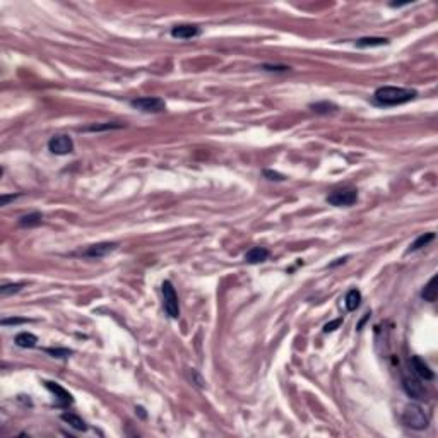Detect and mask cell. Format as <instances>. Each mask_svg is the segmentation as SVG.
Wrapping results in <instances>:
<instances>
[{
  "label": "cell",
  "mask_w": 438,
  "mask_h": 438,
  "mask_svg": "<svg viewBox=\"0 0 438 438\" xmlns=\"http://www.w3.org/2000/svg\"><path fill=\"white\" fill-rule=\"evenodd\" d=\"M161 293H163V307L164 312L168 313L171 319H178L180 317V303H178V294L169 281H164L161 284Z\"/></svg>",
  "instance_id": "3"
},
{
  "label": "cell",
  "mask_w": 438,
  "mask_h": 438,
  "mask_svg": "<svg viewBox=\"0 0 438 438\" xmlns=\"http://www.w3.org/2000/svg\"><path fill=\"white\" fill-rule=\"evenodd\" d=\"M344 305H346V310L347 312H354L360 308L361 305V291L360 289H349L344 298Z\"/></svg>",
  "instance_id": "13"
},
{
  "label": "cell",
  "mask_w": 438,
  "mask_h": 438,
  "mask_svg": "<svg viewBox=\"0 0 438 438\" xmlns=\"http://www.w3.org/2000/svg\"><path fill=\"white\" fill-rule=\"evenodd\" d=\"M45 353L52 354L54 358H69L70 354H72V351L65 349V347H47V349H45Z\"/></svg>",
  "instance_id": "21"
},
{
  "label": "cell",
  "mask_w": 438,
  "mask_h": 438,
  "mask_svg": "<svg viewBox=\"0 0 438 438\" xmlns=\"http://www.w3.org/2000/svg\"><path fill=\"white\" fill-rule=\"evenodd\" d=\"M14 342H16V346L19 347H35L38 342V337L35 334H31V332H21V334L16 335Z\"/></svg>",
  "instance_id": "17"
},
{
  "label": "cell",
  "mask_w": 438,
  "mask_h": 438,
  "mask_svg": "<svg viewBox=\"0 0 438 438\" xmlns=\"http://www.w3.org/2000/svg\"><path fill=\"white\" fill-rule=\"evenodd\" d=\"M264 70H269V72H286V70H289L288 65H269V63H266V65H262Z\"/></svg>",
  "instance_id": "25"
},
{
  "label": "cell",
  "mask_w": 438,
  "mask_h": 438,
  "mask_svg": "<svg viewBox=\"0 0 438 438\" xmlns=\"http://www.w3.org/2000/svg\"><path fill=\"white\" fill-rule=\"evenodd\" d=\"M326 201L334 207H349L358 201V192L354 188H337L327 195Z\"/></svg>",
  "instance_id": "4"
},
{
  "label": "cell",
  "mask_w": 438,
  "mask_h": 438,
  "mask_svg": "<svg viewBox=\"0 0 438 438\" xmlns=\"http://www.w3.org/2000/svg\"><path fill=\"white\" fill-rule=\"evenodd\" d=\"M111 130V128H122V125H116V123H105V125H93L88 127L86 130L88 132H100V130Z\"/></svg>",
  "instance_id": "24"
},
{
  "label": "cell",
  "mask_w": 438,
  "mask_h": 438,
  "mask_svg": "<svg viewBox=\"0 0 438 438\" xmlns=\"http://www.w3.org/2000/svg\"><path fill=\"white\" fill-rule=\"evenodd\" d=\"M310 110L319 115H328V113H335L337 111V107L334 103H328V101H320V103H312Z\"/></svg>",
  "instance_id": "19"
},
{
  "label": "cell",
  "mask_w": 438,
  "mask_h": 438,
  "mask_svg": "<svg viewBox=\"0 0 438 438\" xmlns=\"http://www.w3.org/2000/svg\"><path fill=\"white\" fill-rule=\"evenodd\" d=\"M17 197H21V194H12V195L2 194V197H0V204H2V206H7L10 201H16Z\"/></svg>",
  "instance_id": "28"
},
{
  "label": "cell",
  "mask_w": 438,
  "mask_h": 438,
  "mask_svg": "<svg viewBox=\"0 0 438 438\" xmlns=\"http://www.w3.org/2000/svg\"><path fill=\"white\" fill-rule=\"evenodd\" d=\"M22 282H16V284H3L2 288H0V296H9V294H14V293H19L22 289Z\"/></svg>",
  "instance_id": "22"
},
{
  "label": "cell",
  "mask_w": 438,
  "mask_h": 438,
  "mask_svg": "<svg viewBox=\"0 0 438 438\" xmlns=\"http://www.w3.org/2000/svg\"><path fill=\"white\" fill-rule=\"evenodd\" d=\"M201 35V28L195 24H178L171 29V36L178 40H192Z\"/></svg>",
  "instance_id": "11"
},
{
  "label": "cell",
  "mask_w": 438,
  "mask_h": 438,
  "mask_svg": "<svg viewBox=\"0 0 438 438\" xmlns=\"http://www.w3.org/2000/svg\"><path fill=\"white\" fill-rule=\"evenodd\" d=\"M130 107L139 110L142 113H163L166 110L164 100L156 96H144V98H135L130 101Z\"/></svg>",
  "instance_id": "5"
},
{
  "label": "cell",
  "mask_w": 438,
  "mask_h": 438,
  "mask_svg": "<svg viewBox=\"0 0 438 438\" xmlns=\"http://www.w3.org/2000/svg\"><path fill=\"white\" fill-rule=\"evenodd\" d=\"M62 421H65L67 425L72 426L74 430H79V432H86V430H88V425H86V421L82 420L81 416L74 414V413H63L62 414Z\"/></svg>",
  "instance_id": "14"
},
{
  "label": "cell",
  "mask_w": 438,
  "mask_h": 438,
  "mask_svg": "<svg viewBox=\"0 0 438 438\" xmlns=\"http://www.w3.org/2000/svg\"><path fill=\"white\" fill-rule=\"evenodd\" d=\"M269 257V250L264 247H252L250 250L245 254V262L248 264H260L264 260H267Z\"/></svg>",
  "instance_id": "12"
},
{
  "label": "cell",
  "mask_w": 438,
  "mask_h": 438,
  "mask_svg": "<svg viewBox=\"0 0 438 438\" xmlns=\"http://www.w3.org/2000/svg\"><path fill=\"white\" fill-rule=\"evenodd\" d=\"M264 176H266L267 180H271V182H284L286 176L281 175V173L277 171H273V169H264Z\"/></svg>",
  "instance_id": "23"
},
{
  "label": "cell",
  "mask_w": 438,
  "mask_h": 438,
  "mask_svg": "<svg viewBox=\"0 0 438 438\" xmlns=\"http://www.w3.org/2000/svg\"><path fill=\"white\" fill-rule=\"evenodd\" d=\"M341 324H342V319H335V320H332V322L326 324V327H324V332H334L335 328L341 326Z\"/></svg>",
  "instance_id": "27"
},
{
  "label": "cell",
  "mask_w": 438,
  "mask_h": 438,
  "mask_svg": "<svg viewBox=\"0 0 438 438\" xmlns=\"http://www.w3.org/2000/svg\"><path fill=\"white\" fill-rule=\"evenodd\" d=\"M118 247L116 243H110V241H105V243H96L88 247V250L82 252L84 257H89V259H101V257L108 255L110 252H113L115 248Z\"/></svg>",
  "instance_id": "10"
},
{
  "label": "cell",
  "mask_w": 438,
  "mask_h": 438,
  "mask_svg": "<svg viewBox=\"0 0 438 438\" xmlns=\"http://www.w3.org/2000/svg\"><path fill=\"white\" fill-rule=\"evenodd\" d=\"M418 96L416 89L395 88V86H382L373 93V103L379 107H399L407 101H413Z\"/></svg>",
  "instance_id": "1"
},
{
  "label": "cell",
  "mask_w": 438,
  "mask_h": 438,
  "mask_svg": "<svg viewBox=\"0 0 438 438\" xmlns=\"http://www.w3.org/2000/svg\"><path fill=\"white\" fill-rule=\"evenodd\" d=\"M45 387H47L48 390L55 395V406L56 407H62V409H65V407L72 406V402H74L72 395H70V392L65 390L62 385H58L55 382H45Z\"/></svg>",
  "instance_id": "8"
},
{
  "label": "cell",
  "mask_w": 438,
  "mask_h": 438,
  "mask_svg": "<svg viewBox=\"0 0 438 438\" xmlns=\"http://www.w3.org/2000/svg\"><path fill=\"white\" fill-rule=\"evenodd\" d=\"M383 45H388L387 38H377V36H368V38H360L356 40V47L360 48H372V47H383Z\"/></svg>",
  "instance_id": "16"
},
{
  "label": "cell",
  "mask_w": 438,
  "mask_h": 438,
  "mask_svg": "<svg viewBox=\"0 0 438 438\" xmlns=\"http://www.w3.org/2000/svg\"><path fill=\"white\" fill-rule=\"evenodd\" d=\"M41 221H43V214L31 213L28 214V216H22L19 219V226H22V228H33V226L41 224Z\"/></svg>",
  "instance_id": "20"
},
{
  "label": "cell",
  "mask_w": 438,
  "mask_h": 438,
  "mask_svg": "<svg viewBox=\"0 0 438 438\" xmlns=\"http://www.w3.org/2000/svg\"><path fill=\"white\" fill-rule=\"evenodd\" d=\"M409 363H411V366H413V372L416 373L421 380H433V379H435V373H433V370L425 363V360H423V358L411 356Z\"/></svg>",
  "instance_id": "9"
},
{
  "label": "cell",
  "mask_w": 438,
  "mask_h": 438,
  "mask_svg": "<svg viewBox=\"0 0 438 438\" xmlns=\"http://www.w3.org/2000/svg\"><path fill=\"white\" fill-rule=\"evenodd\" d=\"M433 240H435V233H425V235H420L416 240L413 241V243L409 245V248H407V254L420 250V248L426 247V245H428L430 241H433Z\"/></svg>",
  "instance_id": "18"
},
{
  "label": "cell",
  "mask_w": 438,
  "mask_h": 438,
  "mask_svg": "<svg viewBox=\"0 0 438 438\" xmlns=\"http://www.w3.org/2000/svg\"><path fill=\"white\" fill-rule=\"evenodd\" d=\"M28 319H21V317H14V319H3L2 326H19V324H26Z\"/></svg>",
  "instance_id": "26"
},
{
  "label": "cell",
  "mask_w": 438,
  "mask_h": 438,
  "mask_svg": "<svg viewBox=\"0 0 438 438\" xmlns=\"http://www.w3.org/2000/svg\"><path fill=\"white\" fill-rule=\"evenodd\" d=\"M402 388L411 399H414V401H425V399H426V388L418 379H413V377H404V379H402Z\"/></svg>",
  "instance_id": "7"
},
{
  "label": "cell",
  "mask_w": 438,
  "mask_h": 438,
  "mask_svg": "<svg viewBox=\"0 0 438 438\" xmlns=\"http://www.w3.org/2000/svg\"><path fill=\"white\" fill-rule=\"evenodd\" d=\"M48 149H50V153L56 154V156H65V154H70L74 151V141L72 137L63 134L54 135L48 141Z\"/></svg>",
  "instance_id": "6"
},
{
  "label": "cell",
  "mask_w": 438,
  "mask_h": 438,
  "mask_svg": "<svg viewBox=\"0 0 438 438\" xmlns=\"http://www.w3.org/2000/svg\"><path fill=\"white\" fill-rule=\"evenodd\" d=\"M402 423L411 430H426L430 425V418L420 404H407L402 411Z\"/></svg>",
  "instance_id": "2"
},
{
  "label": "cell",
  "mask_w": 438,
  "mask_h": 438,
  "mask_svg": "<svg viewBox=\"0 0 438 438\" xmlns=\"http://www.w3.org/2000/svg\"><path fill=\"white\" fill-rule=\"evenodd\" d=\"M437 279H438V275L435 274L428 281V284L425 286V289L421 291V298L425 301H428V303H433V301L437 300V294H438V291H437Z\"/></svg>",
  "instance_id": "15"
}]
</instances>
